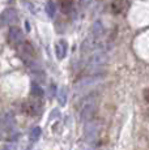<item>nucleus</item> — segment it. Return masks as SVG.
<instances>
[{"mask_svg":"<svg viewBox=\"0 0 149 150\" xmlns=\"http://www.w3.org/2000/svg\"><path fill=\"white\" fill-rule=\"evenodd\" d=\"M111 9H113L114 13H120L123 9V1L122 0H115L113 3V5H111Z\"/></svg>","mask_w":149,"mask_h":150,"instance_id":"18","label":"nucleus"},{"mask_svg":"<svg viewBox=\"0 0 149 150\" xmlns=\"http://www.w3.org/2000/svg\"><path fill=\"white\" fill-rule=\"evenodd\" d=\"M18 54L25 62H29V60L33 59V56H34L33 46H31L30 43L22 42L21 45H18Z\"/></svg>","mask_w":149,"mask_h":150,"instance_id":"5","label":"nucleus"},{"mask_svg":"<svg viewBox=\"0 0 149 150\" xmlns=\"http://www.w3.org/2000/svg\"><path fill=\"white\" fill-rule=\"evenodd\" d=\"M24 108L28 112H29V115H35L37 112L39 111V106H37V102H35V103H34V102H28V103H25Z\"/></svg>","mask_w":149,"mask_h":150,"instance_id":"12","label":"nucleus"},{"mask_svg":"<svg viewBox=\"0 0 149 150\" xmlns=\"http://www.w3.org/2000/svg\"><path fill=\"white\" fill-rule=\"evenodd\" d=\"M102 79H104V76H89V77H84V79H81L80 81L76 82L74 88H76V89H84V88H87V86H92V85H94V83L99 82Z\"/></svg>","mask_w":149,"mask_h":150,"instance_id":"6","label":"nucleus"},{"mask_svg":"<svg viewBox=\"0 0 149 150\" xmlns=\"http://www.w3.org/2000/svg\"><path fill=\"white\" fill-rule=\"evenodd\" d=\"M46 13H47L48 17H54L56 13V4L53 1V0H48L46 3Z\"/></svg>","mask_w":149,"mask_h":150,"instance_id":"11","label":"nucleus"},{"mask_svg":"<svg viewBox=\"0 0 149 150\" xmlns=\"http://www.w3.org/2000/svg\"><path fill=\"white\" fill-rule=\"evenodd\" d=\"M68 51V43L64 41V39H60L55 43V55L59 60H63L67 55Z\"/></svg>","mask_w":149,"mask_h":150,"instance_id":"7","label":"nucleus"},{"mask_svg":"<svg viewBox=\"0 0 149 150\" xmlns=\"http://www.w3.org/2000/svg\"><path fill=\"white\" fill-rule=\"evenodd\" d=\"M90 3H92V0H80V5H81V7H87Z\"/></svg>","mask_w":149,"mask_h":150,"instance_id":"19","label":"nucleus"},{"mask_svg":"<svg viewBox=\"0 0 149 150\" xmlns=\"http://www.w3.org/2000/svg\"><path fill=\"white\" fill-rule=\"evenodd\" d=\"M67 98H68V90L65 86H63V88H60L59 91H58V100H59L60 105L64 106L65 103H67Z\"/></svg>","mask_w":149,"mask_h":150,"instance_id":"10","label":"nucleus"},{"mask_svg":"<svg viewBox=\"0 0 149 150\" xmlns=\"http://www.w3.org/2000/svg\"><path fill=\"white\" fill-rule=\"evenodd\" d=\"M85 131H87V137H94L97 134V125L96 124H92L89 123L87 125V128H85Z\"/></svg>","mask_w":149,"mask_h":150,"instance_id":"16","label":"nucleus"},{"mask_svg":"<svg viewBox=\"0 0 149 150\" xmlns=\"http://www.w3.org/2000/svg\"><path fill=\"white\" fill-rule=\"evenodd\" d=\"M92 31H93V35L96 37V38H99V37L104 35L105 29H104V25H102V22L99 21V20L94 21L93 28H92Z\"/></svg>","mask_w":149,"mask_h":150,"instance_id":"9","label":"nucleus"},{"mask_svg":"<svg viewBox=\"0 0 149 150\" xmlns=\"http://www.w3.org/2000/svg\"><path fill=\"white\" fill-rule=\"evenodd\" d=\"M3 124H4V127L7 129L15 128L16 119H15V116H13V114H11V112H7V114H4V116H3Z\"/></svg>","mask_w":149,"mask_h":150,"instance_id":"8","label":"nucleus"},{"mask_svg":"<svg viewBox=\"0 0 149 150\" xmlns=\"http://www.w3.org/2000/svg\"><path fill=\"white\" fill-rule=\"evenodd\" d=\"M8 37H9V42L15 46L21 45V43L25 41L24 33H22L21 29L17 28V26H12L9 29V34H8Z\"/></svg>","mask_w":149,"mask_h":150,"instance_id":"3","label":"nucleus"},{"mask_svg":"<svg viewBox=\"0 0 149 150\" xmlns=\"http://www.w3.org/2000/svg\"><path fill=\"white\" fill-rule=\"evenodd\" d=\"M41 133H42V131H41V128H39V127H35V128L31 129L30 136H29L31 142H35V141H38V138L41 137Z\"/></svg>","mask_w":149,"mask_h":150,"instance_id":"15","label":"nucleus"},{"mask_svg":"<svg viewBox=\"0 0 149 150\" xmlns=\"http://www.w3.org/2000/svg\"><path fill=\"white\" fill-rule=\"evenodd\" d=\"M59 4L62 7V11L64 13L70 12L72 9V4H73V0H59Z\"/></svg>","mask_w":149,"mask_h":150,"instance_id":"14","label":"nucleus"},{"mask_svg":"<svg viewBox=\"0 0 149 150\" xmlns=\"http://www.w3.org/2000/svg\"><path fill=\"white\" fill-rule=\"evenodd\" d=\"M96 111H97L96 100H94V99H89L84 106H82L81 111H80V117H81V120H84V122H88V120H90L92 117L94 116Z\"/></svg>","mask_w":149,"mask_h":150,"instance_id":"2","label":"nucleus"},{"mask_svg":"<svg viewBox=\"0 0 149 150\" xmlns=\"http://www.w3.org/2000/svg\"><path fill=\"white\" fill-rule=\"evenodd\" d=\"M93 47H94V41L93 39H85L84 43H82V46H81V52L82 54L89 52V51L93 50Z\"/></svg>","mask_w":149,"mask_h":150,"instance_id":"13","label":"nucleus"},{"mask_svg":"<svg viewBox=\"0 0 149 150\" xmlns=\"http://www.w3.org/2000/svg\"><path fill=\"white\" fill-rule=\"evenodd\" d=\"M31 94H33L34 97H42L43 96V90L41 89V86H39L38 83H33V85H31Z\"/></svg>","mask_w":149,"mask_h":150,"instance_id":"17","label":"nucleus"},{"mask_svg":"<svg viewBox=\"0 0 149 150\" xmlns=\"http://www.w3.org/2000/svg\"><path fill=\"white\" fill-rule=\"evenodd\" d=\"M106 63H107V54L102 50H97V51H94L89 56V59H88V67L90 69L101 68Z\"/></svg>","mask_w":149,"mask_h":150,"instance_id":"1","label":"nucleus"},{"mask_svg":"<svg viewBox=\"0 0 149 150\" xmlns=\"http://www.w3.org/2000/svg\"><path fill=\"white\" fill-rule=\"evenodd\" d=\"M17 21V13L13 8H8L0 16V22L1 25H13Z\"/></svg>","mask_w":149,"mask_h":150,"instance_id":"4","label":"nucleus"}]
</instances>
